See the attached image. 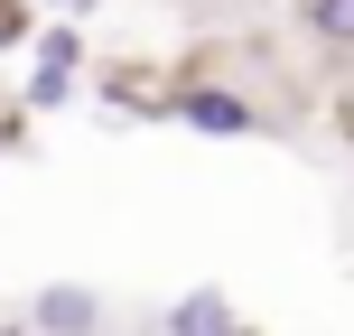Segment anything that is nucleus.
Wrapping results in <instances>:
<instances>
[{"label":"nucleus","mask_w":354,"mask_h":336,"mask_svg":"<svg viewBox=\"0 0 354 336\" xmlns=\"http://www.w3.org/2000/svg\"><path fill=\"white\" fill-rule=\"evenodd\" d=\"M159 112L187 122V131H205V141H261L270 131V112L252 103V94H233V85H177Z\"/></svg>","instance_id":"nucleus-1"},{"label":"nucleus","mask_w":354,"mask_h":336,"mask_svg":"<svg viewBox=\"0 0 354 336\" xmlns=\"http://www.w3.org/2000/svg\"><path fill=\"white\" fill-rule=\"evenodd\" d=\"M37 37V75H28V112H56L75 94V66H84V28H28Z\"/></svg>","instance_id":"nucleus-2"},{"label":"nucleus","mask_w":354,"mask_h":336,"mask_svg":"<svg viewBox=\"0 0 354 336\" xmlns=\"http://www.w3.org/2000/svg\"><path fill=\"white\" fill-rule=\"evenodd\" d=\"M28 327L37 336H93V327H103V290H93V281H47L28 299Z\"/></svg>","instance_id":"nucleus-3"},{"label":"nucleus","mask_w":354,"mask_h":336,"mask_svg":"<svg viewBox=\"0 0 354 336\" xmlns=\"http://www.w3.org/2000/svg\"><path fill=\"white\" fill-rule=\"evenodd\" d=\"M159 336H252V327L233 318V299H224V290H187V299L159 318Z\"/></svg>","instance_id":"nucleus-4"},{"label":"nucleus","mask_w":354,"mask_h":336,"mask_svg":"<svg viewBox=\"0 0 354 336\" xmlns=\"http://www.w3.org/2000/svg\"><path fill=\"white\" fill-rule=\"evenodd\" d=\"M308 37L326 56H354V0H308Z\"/></svg>","instance_id":"nucleus-5"},{"label":"nucleus","mask_w":354,"mask_h":336,"mask_svg":"<svg viewBox=\"0 0 354 336\" xmlns=\"http://www.w3.org/2000/svg\"><path fill=\"white\" fill-rule=\"evenodd\" d=\"M28 28H37V10H28V0H0V56H10V47H28Z\"/></svg>","instance_id":"nucleus-6"},{"label":"nucleus","mask_w":354,"mask_h":336,"mask_svg":"<svg viewBox=\"0 0 354 336\" xmlns=\"http://www.w3.org/2000/svg\"><path fill=\"white\" fill-rule=\"evenodd\" d=\"M56 10H93V0H56Z\"/></svg>","instance_id":"nucleus-7"}]
</instances>
